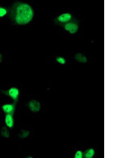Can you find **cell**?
Segmentation results:
<instances>
[{"instance_id":"cell-1","label":"cell","mask_w":126,"mask_h":158,"mask_svg":"<svg viewBox=\"0 0 126 158\" xmlns=\"http://www.w3.org/2000/svg\"><path fill=\"white\" fill-rule=\"evenodd\" d=\"M11 18L19 25H26L30 23L33 17V10L31 7L22 2L15 3L10 11Z\"/></svg>"},{"instance_id":"cell-2","label":"cell","mask_w":126,"mask_h":158,"mask_svg":"<svg viewBox=\"0 0 126 158\" xmlns=\"http://www.w3.org/2000/svg\"><path fill=\"white\" fill-rule=\"evenodd\" d=\"M29 107L30 110L33 112H38L40 110L41 105L39 102L37 100H31L29 103Z\"/></svg>"},{"instance_id":"cell-3","label":"cell","mask_w":126,"mask_h":158,"mask_svg":"<svg viewBox=\"0 0 126 158\" xmlns=\"http://www.w3.org/2000/svg\"><path fill=\"white\" fill-rule=\"evenodd\" d=\"M65 30L69 32V33L74 34L78 31V26L76 24L73 23H69L65 26Z\"/></svg>"},{"instance_id":"cell-4","label":"cell","mask_w":126,"mask_h":158,"mask_svg":"<svg viewBox=\"0 0 126 158\" xmlns=\"http://www.w3.org/2000/svg\"><path fill=\"white\" fill-rule=\"evenodd\" d=\"M72 19V15L69 13H64L58 17V19L61 23H67Z\"/></svg>"},{"instance_id":"cell-5","label":"cell","mask_w":126,"mask_h":158,"mask_svg":"<svg viewBox=\"0 0 126 158\" xmlns=\"http://www.w3.org/2000/svg\"><path fill=\"white\" fill-rule=\"evenodd\" d=\"M8 94L13 100H16L17 99L19 95V91L18 89L16 88H11L9 90Z\"/></svg>"},{"instance_id":"cell-6","label":"cell","mask_w":126,"mask_h":158,"mask_svg":"<svg viewBox=\"0 0 126 158\" xmlns=\"http://www.w3.org/2000/svg\"><path fill=\"white\" fill-rule=\"evenodd\" d=\"M5 123L9 127H13L14 124V119L11 114H7L6 115L5 117Z\"/></svg>"},{"instance_id":"cell-7","label":"cell","mask_w":126,"mask_h":158,"mask_svg":"<svg viewBox=\"0 0 126 158\" xmlns=\"http://www.w3.org/2000/svg\"><path fill=\"white\" fill-rule=\"evenodd\" d=\"M2 109L4 112L7 114H11L14 111L15 107L11 104H6L2 106Z\"/></svg>"},{"instance_id":"cell-8","label":"cell","mask_w":126,"mask_h":158,"mask_svg":"<svg viewBox=\"0 0 126 158\" xmlns=\"http://www.w3.org/2000/svg\"><path fill=\"white\" fill-rule=\"evenodd\" d=\"M76 60L80 63H86L87 61V59L85 56L81 53H77L75 56Z\"/></svg>"},{"instance_id":"cell-9","label":"cell","mask_w":126,"mask_h":158,"mask_svg":"<svg viewBox=\"0 0 126 158\" xmlns=\"http://www.w3.org/2000/svg\"><path fill=\"white\" fill-rule=\"evenodd\" d=\"M95 155V151L92 149L87 150L84 153V157L86 158L93 157Z\"/></svg>"},{"instance_id":"cell-10","label":"cell","mask_w":126,"mask_h":158,"mask_svg":"<svg viewBox=\"0 0 126 158\" xmlns=\"http://www.w3.org/2000/svg\"><path fill=\"white\" fill-rule=\"evenodd\" d=\"M1 135L3 137L9 138L10 137V133L8 129L6 127H3L1 129Z\"/></svg>"},{"instance_id":"cell-11","label":"cell","mask_w":126,"mask_h":158,"mask_svg":"<svg viewBox=\"0 0 126 158\" xmlns=\"http://www.w3.org/2000/svg\"><path fill=\"white\" fill-rule=\"evenodd\" d=\"M30 135V132L27 130H22L18 133V136L21 139H24L26 138Z\"/></svg>"},{"instance_id":"cell-12","label":"cell","mask_w":126,"mask_h":158,"mask_svg":"<svg viewBox=\"0 0 126 158\" xmlns=\"http://www.w3.org/2000/svg\"><path fill=\"white\" fill-rule=\"evenodd\" d=\"M56 61L60 64L63 65L66 63V60L62 57H59L56 59Z\"/></svg>"},{"instance_id":"cell-13","label":"cell","mask_w":126,"mask_h":158,"mask_svg":"<svg viewBox=\"0 0 126 158\" xmlns=\"http://www.w3.org/2000/svg\"><path fill=\"white\" fill-rule=\"evenodd\" d=\"M82 153L80 151H77L75 154V158H82L83 157Z\"/></svg>"},{"instance_id":"cell-14","label":"cell","mask_w":126,"mask_h":158,"mask_svg":"<svg viewBox=\"0 0 126 158\" xmlns=\"http://www.w3.org/2000/svg\"><path fill=\"white\" fill-rule=\"evenodd\" d=\"M7 13V11L5 9L1 8H0V17L3 16Z\"/></svg>"},{"instance_id":"cell-15","label":"cell","mask_w":126,"mask_h":158,"mask_svg":"<svg viewBox=\"0 0 126 158\" xmlns=\"http://www.w3.org/2000/svg\"><path fill=\"white\" fill-rule=\"evenodd\" d=\"M1 58H2V56L1 55H0V60H1Z\"/></svg>"}]
</instances>
